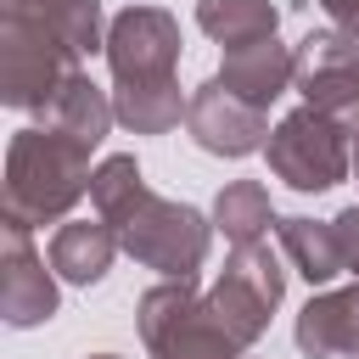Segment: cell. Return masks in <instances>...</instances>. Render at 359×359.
<instances>
[{
  "label": "cell",
  "mask_w": 359,
  "mask_h": 359,
  "mask_svg": "<svg viewBox=\"0 0 359 359\" xmlns=\"http://www.w3.org/2000/svg\"><path fill=\"white\" fill-rule=\"evenodd\" d=\"M90 146L39 123V129H17L6 146V191H0V219L17 224H56L79 208V196H90Z\"/></svg>",
  "instance_id": "6da1fadb"
},
{
  "label": "cell",
  "mask_w": 359,
  "mask_h": 359,
  "mask_svg": "<svg viewBox=\"0 0 359 359\" xmlns=\"http://www.w3.org/2000/svg\"><path fill=\"white\" fill-rule=\"evenodd\" d=\"M79 50L34 11L6 6L0 11V101L11 112H45L50 95L79 73Z\"/></svg>",
  "instance_id": "7a4b0ae2"
},
{
  "label": "cell",
  "mask_w": 359,
  "mask_h": 359,
  "mask_svg": "<svg viewBox=\"0 0 359 359\" xmlns=\"http://www.w3.org/2000/svg\"><path fill=\"white\" fill-rule=\"evenodd\" d=\"M112 230H118L123 252L140 269H157L163 280H191L213 247V213H202L180 196H157V191H146Z\"/></svg>",
  "instance_id": "3957f363"
},
{
  "label": "cell",
  "mask_w": 359,
  "mask_h": 359,
  "mask_svg": "<svg viewBox=\"0 0 359 359\" xmlns=\"http://www.w3.org/2000/svg\"><path fill=\"white\" fill-rule=\"evenodd\" d=\"M135 325L151 359H241L247 348L219 325L208 292H196L191 280H157L151 292H140L135 303Z\"/></svg>",
  "instance_id": "277c9868"
},
{
  "label": "cell",
  "mask_w": 359,
  "mask_h": 359,
  "mask_svg": "<svg viewBox=\"0 0 359 359\" xmlns=\"http://www.w3.org/2000/svg\"><path fill=\"white\" fill-rule=\"evenodd\" d=\"M264 163L275 180H286L292 191H331L353 174V129H342L331 112L320 107H292L269 140H264Z\"/></svg>",
  "instance_id": "5b68a950"
},
{
  "label": "cell",
  "mask_w": 359,
  "mask_h": 359,
  "mask_svg": "<svg viewBox=\"0 0 359 359\" xmlns=\"http://www.w3.org/2000/svg\"><path fill=\"white\" fill-rule=\"evenodd\" d=\"M280 297H286V269H280V258H275L264 241L230 247L224 269H219L213 286H208V303H213L219 325H224L241 348H252V342L269 331Z\"/></svg>",
  "instance_id": "8992f818"
},
{
  "label": "cell",
  "mask_w": 359,
  "mask_h": 359,
  "mask_svg": "<svg viewBox=\"0 0 359 359\" xmlns=\"http://www.w3.org/2000/svg\"><path fill=\"white\" fill-rule=\"evenodd\" d=\"M292 90L359 135V34H348L337 22L309 28L297 45V84Z\"/></svg>",
  "instance_id": "52a82bcc"
},
{
  "label": "cell",
  "mask_w": 359,
  "mask_h": 359,
  "mask_svg": "<svg viewBox=\"0 0 359 359\" xmlns=\"http://www.w3.org/2000/svg\"><path fill=\"white\" fill-rule=\"evenodd\" d=\"M50 252L34 247V230L17 219H0V320L11 331H34L62 309L56 269H45Z\"/></svg>",
  "instance_id": "ba28073f"
},
{
  "label": "cell",
  "mask_w": 359,
  "mask_h": 359,
  "mask_svg": "<svg viewBox=\"0 0 359 359\" xmlns=\"http://www.w3.org/2000/svg\"><path fill=\"white\" fill-rule=\"evenodd\" d=\"M107 67L112 84L174 79L180 67V22L163 6H129L107 22Z\"/></svg>",
  "instance_id": "9c48e42d"
},
{
  "label": "cell",
  "mask_w": 359,
  "mask_h": 359,
  "mask_svg": "<svg viewBox=\"0 0 359 359\" xmlns=\"http://www.w3.org/2000/svg\"><path fill=\"white\" fill-rule=\"evenodd\" d=\"M185 135H191L196 151H208V157H252V151H264V140H269V112L252 107V101H241V95H230L219 79H208V84L191 90Z\"/></svg>",
  "instance_id": "30bf717a"
},
{
  "label": "cell",
  "mask_w": 359,
  "mask_h": 359,
  "mask_svg": "<svg viewBox=\"0 0 359 359\" xmlns=\"http://www.w3.org/2000/svg\"><path fill=\"white\" fill-rule=\"evenodd\" d=\"M230 95H241V101H252V107H275L292 84H297V50L292 45H280L275 34L269 39H247V45H230L224 50V62H219V73H213Z\"/></svg>",
  "instance_id": "8fae6325"
},
{
  "label": "cell",
  "mask_w": 359,
  "mask_h": 359,
  "mask_svg": "<svg viewBox=\"0 0 359 359\" xmlns=\"http://www.w3.org/2000/svg\"><path fill=\"white\" fill-rule=\"evenodd\" d=\"M292 337L303 359H359V280L342 292H314L297 309Z\"/></svg>",
  "instance_id": "7c38bea8"
},
{
  "label": "cell",
  "mask_w": 359,
  "mask_h": 359,
  "mask_svg": "<svg viewBox=\"0 0 359 359\" xmlns=\"http://www.w3.org/2000/svg\"><path fill=\"white\" fill-rule=\"evenodd\" d=\"M118 252H123V241H118V230L101 213L95 219H62L56 236H50V269L67 286H95L112 269Z\"/></svg>",
  "instance_id": "4fadbf2b"
},
{
  "label": "cell",
  "mask_w": 359,
  "mask_h": 359,
  "mask_svg": "<svg viewBox=\"0 0 359 359\" xmlns=\"http://www.w3.org/2000/svg\"><path fill=\"white\" fill-rule=\"evenodd\" d=\"M39 123H50V129H62V135H73V140H84L90 151L107 140V129L118 123V112H112V95L101 90V84H90V73L79 67L56 95H50V107L39 112Z\"/></svg>",
  "instance_id": "5bb4252c"
},
{
  "label": "cell",
  "mask_w": 359,
  "mask_h": 359,
  "mask_svg": "<svg viewBox=\"0 0 359 359\" xmlns=\"http://www.w3.org/2000/svg\"><path fill=\"white\" fill-rule=\"evenodd\" d=\"M191 95L180 79H140V84H112V112L129 135H168L185 118Z\"/></svg>",
  "instance_id": "9a60e30c"
},
{
  "label": "cell",
  "mask_w": 359,
  "mask_h": 359,
  "mask_svg": "<svg viewBox=\"0 0 359 359\" xmlns=\"http://www.w3.org/2000/svg\"><path fill=\"white\" fill-rule=\"evenodd\" d=\"M275 230H280V252H286V264H292L309 286H331L337 275H348V269H342V247H337L331 219L292 213V219H280Z\"/></svg>",
  "instance_id": "2e32d148"
},
{
  "label": "cell",
  "mask_w": 359,
  "mask_h": 359,
  "mask_svg": "<svg viewBox=\"0 0 359 359\" xmlns=\"http://www.w3.org/2000/svg\"><path fill=\"white\" fill-rule=\"evenodd\" d=\"M275 224H280V219H275L269 185H258V180H230V185L213 196V230H219L230 247L264 241Z\"/></svg>",
  "instance_id": "e0dca14e"
},
{
  "label": "cell",
  "mask_w": 359,
  "mask_h": 359,
  "mask_svg": "<svg viewBox=\"0 0 359 359\" xmlns=\"http://www.w3.org/2000/svg\"><path fill=\"white\" fill-rule=\"evenodd\" d=\"M196 28L230 50V45H247V39H269L280 28V11L269 0H196Z\"/></svg>",
  "instance_id": "ac0fdd59"
},
{
  "label": "cell",
  "mask_w": 359,
  "mask_h": 359,
  "mask_svg": "<svg viewBox=\"0 0 359 359\" xmlns=\"http://www.w3.org/2000/svg\"><path fill=\"white\" fill-rule=\"evenodd\" d=\"M6 6H17V11H34V17H45L79 56H95V50H107V22H101V0H6Z\"/></svg>",
  "instance_id": "d6986e66"
},
{
  "label": "cell",
  "mask_w": 359,
  "mask_h": 359,
  "mask_svg": "<svg viewBox=\"0 0 359 359\" xmlns=\"http://www.w3.org/2000/svg\"><path fill=\"white\" fill-rule=\"evenodd\" d=\"M146 191H151V185H146L135 151H112V157H101L95 174H90V202H95V213H101L107 224H118Z\"/></svg>",
  "instance_id": "ffe728a7"
},
{
  "label": "cell",
  "mask_w": 359,
  "mask_h": 359,
  "mask_svg": "<svg viewBox=\"0 0 359 359\" xmlns=\"http://www.w3.org/2000/svg\"><path fill=\"white\" fill-rule=\"evenodd\" d=\"M331 230H337V247H342V269L359 280V202L342 208V213L331 219Z\"/></svg>",
  "instance_id": "44dd1931"
},
{
  "label": "cell",
  "mask_w": 359,
  "mask_h": 359,
  "mask_svg": "<svg viewBox=\"0 0 359 359\" xmlns=\"http://www.w3.org/2000/svg\"><path fill=\"white\" fill-rule=\"evenodd\" d=\"M353 180H359V135H353Z\"/></svg>",
  "instance_id": "7402d4cb"
},
{
  "label": "cell",
  "mask_w": 359,
  "mask_h": 359,
  "mask_svg": "<svg viewBox=\"0 0 359 359\" xmlns=\"http://www.w3.org/2000/svg\"><path fill=\"white\" fill-rule=\"evenodd\" d=\"M84 359H123V353H84Z\"/></svg>",
  "instance_id": "603a6c76"
}]
</instances>
